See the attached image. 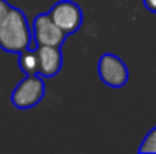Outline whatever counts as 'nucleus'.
Masks as SVG:
<instances>
[{"label":"nucleus","mask_w":156,"mask_h":154,"mask_svg":"<svg viewBox=\"0 0 156 154\" xmlns=\"http://www.w3.org/2000/svg\"><path fill=\"white\" fill-rule=\"evenodd\" d=\"M30 43L32 32L26 15L18 8H12L0 23V49L8 53H20L26 49H32Z\"/></svg>","instance_id":"1"},{"label":"nucleus","mask_w":156,"mask_h":154,"mask_svg":"<svg viewBox=\"0 0 156 154\" xmlns=\"http://www.w3.org/2000/svg\"><path fill=\"white\" fill-rule=\"evenodd\" d=\"M46 83L40 74H26L23 80L14 88L11 94V101L17 109H30L44 98Z\"/></svg>","instance_id":"2"},{"label":"nucleus","mask_w":156,"mask_h":154,"mask_svg":"<svg viewBox=\"0 0 156 154\" xmlns=\"http://www.w3.org/2000/svg\"><path fill=\"white\" fill-rule=\"evenodd\" d=\"M32 36L37 46L61 47L67 38V33L53 21L49 12L38 14L32 23Z\"/></svg>","instance_id":"3"},{"label":"nucleus","mask_w":156,"mask_h":154,"mask_svg":"<svg viewBox=\"0 0 156 154\" xmlns=\"http://www.w3.org/2000/svg\"><path fill=\"white\" fill-rule=\"evenodd\" d=\"M49 14L53 18V21L67 35L76 33L80 29L82 21H83V14H82L80 6L71 0H61L55 3Z\"/></svg>","instance_id":"4"},{"label":"nucleus","mask_w":156,"mask_h":154,"mask_svg":"<svg viewBox=\"0 0 156 154\" xmlns=\"http://www.w3.org/2000/svg\"><path fill=\"white\" fill-rule=\"evenodd\" d=\"M97 70L102 82L111 88H123L129 80V70L126 63L112 53L102 54Z\"/></svg>","instance_id":"5"},{"label":"nucleus","mask_w":156,"mask_h":154,"mask_svg":"<svg viewBox=\"0 0 156 154\" xmlns=\"http://www.w3.org/2000/svg\"><path fill=\"white\" fill-rule=\"evenodd\" d=\"M38 51V74L43 77H53L62 68L61 47L37 46Z\"/></svg>","instance_id":"6"},{"label":"nucleus","mask_w":156,"mask_h":154,"mask_svg":"<svg viewBox=\"0 0 156 154\" xmlns=\"http://www.w3.org/2000/svg\"><path fill=\"white\" fill-rule=\"evenodd\" d=\"M18 67L24 74H38V51L35 49H26L18 53Z\"/></svg>","instance_id":"7"},{"label":"nucleus","mask_w":156,"mask_h":154,"mask_svg":"<svg viewBox=\"0 0 156 154\" xmlns=\"http://www.w3.org/2000/svg\"><path fill=\"white\" fill-rule=\"evenodd\" d=\"M138 153H156V127H153L143 139Z\"/></svg>","instance_id":"8"},{"label":"nucleus","mask_w":156,"mask_h":154,"mask_svg":"<svg viewBox=\"0 0 156 154\" xmlns=\"http://www.w3.org/2000/svg\"><path fill=\"white\" fill-rule=\"evenodd\" d=\"M11 9H12V6H11L6 0H0V23L6 18V15L9 14Z\"/></svg>","instance_id":"9"},{"label":"nucleus","mask_w":156,"mask_h":154,"mask_svg":"<svg viewBox=\"0 0 156 154\" xmlns=\"http://www.w3.org/2000/svg\"><path fill=\"white\" fill-rule=\"evenodd\" d=\"M143 3L150 12L156 14V0H143Z\"/></svg>","instance_id":"10"}]
</instances>
